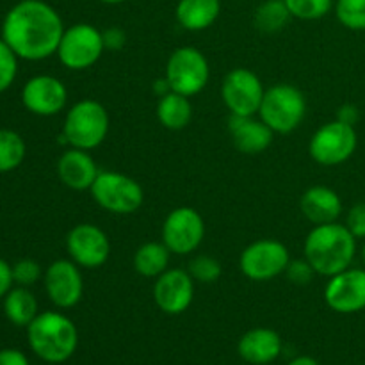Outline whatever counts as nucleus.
Here are the masks:
<instances>
[{
    "label": "nucleus",
    "instance_id": "obj_7",
    "mask_svg": "<svg viewBox=\"0 0 365 365\" xmlns=\"http://www.w3.org/2000/svg\"><path fill=\"white\" fill-rule=\"evenodd\" d=\"M103 38L102 31L91 24H75L64 29L63 38L57 46V57L68 70L82 71L95 66L102 57Z\"/></svg>",
    "mask_w": 365,
    "mask_h": 365
},
{
    "label": "nucleus",
    "instance_id": "obj_24",
    "mask_svg": "<svg viewBox=\"0 0 365 365\" xmlns=\"http://www.w3.org/2000/svg\"><path fill=\"white\" fill-rule=\"evenodd\" d=\"M171 252L163 241H150L139 246L134 253L135 273L145 278H157L170 269Z\"/></svg>",
    "mask_w": 365,
    "mask_h": 365
},
{
    "label": "nucleus",
    "instance_id": "obj_32",
    "mask_svg": "<svg viewBox=\"0 0 365 365\" xmlns=\"http://www.w3.org/2000/svg\"><path fill=\"white\" fill-rule=\"evenodd\" d=\"M13 278L20 287H31L41 278V266L32 259L18 260L13 266Z\"/></svg>",
    "mask_w": 365,
    "mask_h": 365
},
{
    "label": "nucleus",
    "instance_id": "obj_17",
    "mask_svg": "<svg viewBox=\"0 0 365 365\" xmlns=\"http://www.w3.org/2000/svg\"><path fill=\"white\" fill-rule=\"evenodd\" d=\"M324 302L334 312L356 314L365 309V269H348L330 277Z\"/></svg>",
    "mask_w": 365,
    "mask_h": 365
},
{
    "label": "nucleus",
    "instance_id": "obj_6",
    "mask_svg": "<svg viewBox=\"0 0 365 365\" xmlns=\"http://www.w3.org/2000/svg\"><path fill=\"white\" fill-rule=\"evenodd\" d=\"M89 192L103 210L118 216L138 212L145 202L141 184L118 171H100Z\"/></svg>",
    "mask_w": 365,
    "mask_h": 365
},
{
    "label": "nucleus",
    "instance_id": "obj_20",
    "mask_svg": "<svg viewBox=\"0 0 365 365\" xmlns=\"http://www.w3.org/2000/svg\"><path fill=\"white\" fill-rule=\"evenodd\" d=\"M284 342L271 328H253L246 331L237 344V351L242 360L253 365H266L280 356Z\"/></svg>",
    "mask_w": 365,
    "mask_h": 365
},
{
    "label": "nucleus",
    "instance_id": "obj_10",
    "mask_svg": "<svg viewBox=\"0 0 365 365\" xmlns=\"http://www.w3.org/2000/svg\"><path fill=\"white\" fill-rule=\"evenodd\" d=\"M359 138L351 125L334 120L316 130L309 145L310 157L321 166H339L355 153Z\"/></svg>",
    "mask_w": 365,
    "mask_h": 365
},
{
    "label": "nucleus",
    "instance_id": "obj_38",
    "mask_svg": "<svg viewBox=\"0 0 365 365\" xmlns=\"http://www.w3.org/2000/svg\"><path fill=\"white\" fill-rule=\"evenodd\" d=\"M0 365H29V360L18 349H2L0 351Z\"/></svg>",
    "mask_w": 365,
    "mask_h": 365
},
{
    "label": "nucleus",
    "instance_id": "obj_5",
    "mask_svg": "<svg viewBox=\"0 0 365 365\" xmlns=\"http://www.w3.org/2000/svg\"><path fill=\"white\" fill-rule=\"evenodd\" d=\"M307 114L305 95L292 84H274L264 93L259 116L274 134H291Z\"/></svg>",
    "mask_w": 365,
    "mask_h": 365
},
{
    "label": "nucleus",
    "instance_id": "obj_29",
    "mask_svg": "<svg viewBox=\"0 0 365 365\" xmlns=\"http://www.w3.org/2000/svg\"><path fill=\"white\" fill-rule=\"evenodd\" d=\"M335 14L349 31H365V0H337Z\"/></svg>",
    "mask_w": 365,
    "mask_h": 365
},
{
    "label": "nucleus",
    "instance_id": "obj_34",
    "mask_svg": "<svg viewBox=\"0 0 365 365\" xmlns=\"http://www.w3.org/2000/svg\"><path fill=\"white\" fill-rule=\"evenodd\" d=\"M346 227L356 239L365 237V203H356L349 209Z\"/></svg>",
    "mask_w": 365,
    "mask_h": 365
},
{
    "label": "nucleus",
    "instance_id": "obj_33",
    "mask_svg": "<svg viewBox=\"0 0 365 365\" xmlns=\"http://www.w3.org/2000/svg\"><path fill=\"white\" fill-rule=\"evenodd\" d=\"M316 274L317 273L314 271L312 264H310L307 259L291 260L287 269H285V277H287L289 282L294 285H309Z\"/></svg>",
    "mask_w": 365,
    "mask_h": 365
},
{
    "label": "nucleus",
    "instance_id": "obj_41",
    "mask_svg": "<svg viewBox=\"0 0 365 365\" xmlns=\"http://www.w3.org/2000/svg\"><path fill=\"white\" fill-rule=\"evenodd\" d=\"M98 2L107 4V6H118V4H123L127 2V0H98Z\"/></svg>",
    "mask_w": 365,
    "mask_h": 365
},
{
    "label": "nucleus",
    "instance_id": "obj_30",
    "mask_svg": "<svg viewBox=\"0 0 365 365\" xmlns=\"http://www.w3.org/2000/svg\"><path fill=\"white\" fill-rule=\"evenodd\" d=\"M189 274L192 280L198 284H214L221 278L223 267H221L220 260L214 259L210 255H196L195 259L189 262Z\"/></svg>",
    "mask_w": 365,
    "mask_h": 365
},
{
    "label": "nucleus",
    "instance_id": "obj_35",
    "mask_svg": "<svg viewBox=\"0 0 365 365\" xmlns=\"http://www.w3.org/2000/svg\"><path fill=\"white\" fill-rule=\"evenodd\" d=\"M102 38L106 50H113V52H118L127 45V32L120 27L106 29V31H102Z\"/></svg>",
    "mask_w": 365,
    "mask_h": 365
},
{
    "label": "nucleus",
    "instance_id": "obj_23",
    "mask_svg": "<svg viewBox=\"0 0 365 365\" xmlns=\"http://www.w3.org/2000/svg\"><path fill=\"white\" fill-rule=\"evenodd\" d=\"M157 118L168 130H184L192 120V106L189 96L170 91L157 102Z\"/></svg>",
    "mask_w": 365,
    "mask_h": 365
},
{
    "label": "nucleus",
    "instance_id": "obj_25",
    "mask_svg": "<svg viewBox=\"0 0 365 365\" xmlns=\"http://www.w3.org/2000/svg\"><path fill=\"white\" fill-rule=\"evenodd\" d=\"M4 314L16 327H29L38 316V299L27 287H14L4 296Z\"/></svg>",
    "mask_w": 365,
    "mask_h": 365
},
{
    "label": "nucleus",
    "instance_id": "obj_42",
    "mask_svg": "<svg viewBox=\"0 0 365 365\" xmlns=\"http://www.w3.org/2000/svg\"><path fill=\"white\" fill-rule=\"evenodd\" d=\"M362 260H364V266H365V245H364V248H362Z\"/></svg>",
    "mask_w": 365,
    "mask_h": 365
},
{
    "label": "nucleus",
    "instance_id": "obj_28",
    "mask_svg": "<svg viewBox=\"0 0 365 365\" xmlns=\"http://www.w3.org/2000/svg\"><path fill=\"white\" fill-rule=\"evenodd\" d=\"M292 18L298 20H321L334 7V0H284Z\"/></svg>",
    "mask_w": 365,
    "mask_h": 365
},
{
    "label": "nucleus",
    "instance_id": "obj_3",
    "mask_svg": "<svg viewBox=\"0 0 365 365\" xmlns=\"http://www.w3.org/2000/svg\"><path fill=\"white\" fill-rule=\"evenodd\" d=\"M32 351L50 364H63L75 353L78 334L73 321L61 312H43L27 327Z\"/></svg>",
    "mask_w": 365,
    "mask_h": 365
},
{
    "label": "nucleus",
    "instance_id": "obj_19",
    "mask_svg": "<svg viewBox=\"0 0 365 365\" xmlns=\"http://www.w3.org/2000/svg\"><path fill=\"white\" fill-rule=\"evenodd\" d=\"M100 170L91 153L81 148H68L57 160V175L66 187L73 191H89Z\"/></svg>",
    "mask_w": 365,
    "mask_h": 365
},
{
    "label": "nucleus",
    "instance_id": "obj_39",
    "mask_svg": "<svg viewBox=\"0 0 365 365\" xmlns=\"http://www.w3.org/2000/svg\"><path fill=\"white\" fill-rule=\"evenodd\" d=\"M153 91H155V95L159 96V98L160 96L168 95V93L171 91V86H170V82H168V78L163 77V78H159V81L153 82Z\"/></svg>",
    "mask_w": 365,
    "mask_h": 365
},
{
    "label": "nucleus",
    "instance_id": "obj_40",
    "mask_svg": "<svg viewBox=\"0 0 365 365\" xmlns=\"http://www.w3.org/2000/svg\"><path fill=\"white\" fill-rule=\"evenodd\" d=\"M287 365H319L317 360H314L312 356H296L294 360H291Z\"/></svg>",
    "mask_w": 365,
    "mask_h": 365
},
{
    "label": "nucleus",
    "instance_id": "obj_8",
    "mask_svg": "<svg viewBox=\"0 0 365 365\" xmlns=\"http://www.w3.org/2000/svg\"><path fill=\"white\" fill-rule=\"evenodd\" d=\"M171 91L184 96H195L205 89L210 78V66L202 50L195 46H180L170 56L166 75Z\"/></svg>",
    "mask_w": 365,
    "mask_h": 365
},
{
    "label": "nucleus",
    "instance_id": "obj_1",
    "mask_svg": "<svg viewBox=\"0 0 365 365\" xmlns=\"http://www.w3.org/2000/svg\"><path fill=\"white\" fill-rule=\"evenodd\" d=\"M64 24L61 14L43 0H20L7 11L2 39L18 59L43 61L57 52Z\"/></svg>",
    "mask_w": 365,
    "mask_h": 365
},
{
    "label": "nucleus",
    "instance_id": "obj_14",
    "mask_svg": "<svg viewBox=\"0 0 365 365\" xmlns=\"http://www.w3.org/2000/svg\"><path fill=\"white\" fill-rule=\"evenodd\" d=\"M82 267H78L73 260H56L46 267L43 280L45 291L50 302L59 309H71L78 305L84 296V278Z\"/></svg>",
    "mask_w": 365,
    "mask_h": 365
},
{
    "label": "nucleus",
    "instance_id": "obj_26",
    "mask_svg": "<svg viewBox=\"0 0 365 365\" xmlns=\"http://www.w3.org/2000/svg\"><path fill=\"white\" fill-rule=\"evenodd\" d=\"M291 18L284 0H266L257 7L255 14H253V24L259 31L266 32V34H274L287 27Z\"/></svg>",
    "mask_w": 365,
    "mask_h": 365
},
{
    "label": "nucleus",
    "instance_id": "obj_27",
    "mask_svg": "<svg viewBox=\"0 0 365 365\" xmlns=\"http://www.w3.org/2000/svg\"><path fill=\"white\" fill-rule=\"evenodd\" d=\"M27 146L18 132L0 128V173H9L24 163Z\"/></svg>",
    "mask_w": 365,
    "mask_h": 365
},
{
    "label": "nucleus",
    "instance_id": "obj_18",
    "mask_svg": "<svg viewBox=\"0 0 365 365\" xmlns=\"http://www.w3.org/2000/svg\"><path fill=\"white\" fill-rule=\"evenodd\" d=\"M228 132L235 148L246 155H259L271 146L274 132L255 116H232L228 120Z\"/></svg>",
    "mask_w": 365,
    "mask_h": 365
},
{
    "label": "nucleus",
    "instance_id": "obj_12",
    "mask_svg": "<svg viewBox=\"0 0 365 365\" xmlns=\"http://www.w3.org/2000/svg\"><path fill=\"white\" fill-rule=\"evenodd\" d=\"M205 237L202 214L192 207H177L163 223V242L175 255H187L198 250Z\"/></svg>",
    "mask_w": 365,
    "mask_h": 365
},
{
    "label": "nucleus",
    "instance_id": "obj_36",
    "mask_svg": "<svg viewBox=\"0 0 365 365\" xmlns=\"http://www.w3.org/2000/svg\"><path fill=\"white\" fill-rule=\"evenodd\" d=\"M13 266H9L6 260L0 259V298H4L13 289Z\"/></svg>",
    "mask_w": 365,
    "mask_h": 365
},
{
    "label": "nucleus",
    "instance_id": "obj_37",
    "mask_svg": "<svg viewBox=\"0 0 365 365\" xmlns=\"http://www.w3.org/2000/svg\"><path fill=\"white\" fill-rule=\"evenodd\" d=\"M335 120H339V121H342V123L351 125V127H355L356 121L360 120L359 107L353 106V103H344V106L339 107L337 118H335Z\"/></svg>",
    "mask_w": 365,
    "mask_h": 365
},
{
    "label": "nucleus",
    "instance_id": "obj_13",
    "mask_svg": "<svg viewBox=\"0 0 365 365\" xmlns=\"http://www.w3.org/2000/svg\"><path fill=\"white\" fill-rule=\"evenodd\" d=\"M70 259L84 269L102 267L110 257V241L106 232L93 223L75 225L66 235Z\"/></svg>",
    "mask_w": 365,
    "mask_h": 365
},
{
    "label": "nucleus",
    "instance_id": "obj_9",
    "mask_svg": "<svg viewBox=\"0 0 365 365\" xmlns=\"http://www.w3.org/2000/svg\"><path fill=\"white\" fill-rule=\"evenodd\" d=\"M291 253L284 242L277 239H259L245 248L239 259L242 274L253 282H267L285 274Z\"/></svg>",
    "mask_w": 365,
    "mask_h": 365
},
{
    "label": "nucleus",
    "instance_id": "obj_11",
    "mask_svg": "<svg viewBox=\"0 0 365 365\" xmlns=\"http://www.w3.org/2000/svg\"><path fill=\"white\" fill-rule=\"evenodd\" d=\"M262 81L248 68H234L221 82V98L232 116H255L264 98Z\"/></svg>",
    "mask_w": 365,
    "mask_h": 365
},
{
    "label": "nucleus",
    "instance_id": "obj_15",
    "mask_svg": "<svg viewBox=\"0 0 365 365\" xmlns=\"http://www.w3.org/2000/svg\"><path fill=\"white\" fill-rule=\"evenodd\" d=\"M21 103L36 116H56L66 107L68 89L57 77L36 75L25 82L21 89Z\"/></svg>",
    "mask_w": 365,
    "mask_h": 365
},
{
    "label": "nucleus",
    "instance_id": "obj_16",
    "mask_svg": "<svg viewBox=\"0 0 365 365\" xmlns=\"http://www.w3.org/2000/svg\"><path fill=\"white\" fill-rule=\"evenodd\" d=\"M195 284L189 271L180 267H170L153 284V299L155 305L170 316L184 314L195 299Z\"/></svg>",
    "mask_w": 365,
    "mask_h": 365
},
{
    "label": "nucleus",
    "instance_id": "obj_21",
    "mask_svg": "<svg viewBox=\"0 0 365 365\" xmlns=\"http://www.w3.org/2000/svg\"><path fill=\"white\" fill-rule=\"evenodd\" d=\"M299 207H302L303 216L314 225L335 223L342 212L341 196L327 185H314L307 189L303 192Z\"/></svg>",
    "mask_w": 365,
    "mask_h": 365
},
{
    "label": "nucleus",
    "instance_id": "obj_31",
    "mask_svg": "<svg viewBox=\"0 0 365 365\" xmlns=\"http://www.w3.org/2000/svg\"><path fill=\"white\" fill-rule=\"evenodd\" d=\"M18 73V56L11 46L0 38V93L13 86Z\"/></svg>",
    "mask_w": 365,
    "mask_h": 365
},
{
    "label": "nucleus",
    "instance_id": "obj_4",
    "mask_svg": "<svg viewBox=\"0 0 365 365\" xmlns=\"http://www.w3.org/2000/svg\"><path fill=\"white\" fill-rule=\"evenodd\" d=\"M109 127L110 120L106 107L96 100L86 98L68 109L61 139L71 148L91 152L106 141Z\"/></svg>",
    "mask_w": 365,
    "mask_h": 365
},
{
    "label": "nucleus",
    "instance_id": "obj_2",
    "mask_svg": "<svg viewBox=\"0 0 365 365\" xmlns=\"http://www.w3.org/2000/svg\"><path fill=\"white\" fill-rule=\"evenodd\" d=\"M303 253L317 274L330 278L351 267L356 253V237L346 225L337 221L316 225L307 235Z\"/></svg>",
    "mask_w": 365,
    "mask_h": 365
},
{
    "label": "nucleus",
    "instance_id": "obj_22",
    "mask_svg": "<svg viewBox=\"0 0 365 365\" xmlns=\"http://www.w3.org/2000/svg\"><path fill=\"white\" fill-rule=\"evenodd\" d=\"M221 13L220 0H178L175 16L185 31L200 32L214 25Z\"/></svg>",
    "mask_w": 365,
    "mask_h": 365
}]
</instances>
